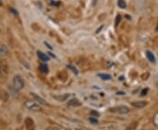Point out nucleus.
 <instances>
[{
	"instance_id": "412c9836",
	"label": "nucleus",
	"mask_w": 158,
	"mask_h": 130,
	"mask_svg": "<svg viewBox=\"0 0 158 130\" xmlns=\"http://www.w3.org/2000/svg\"><path fill=\"white\" fill-rule=\"evenodd\" d=\"M11 13H13L15 16H18V15H19V13L17 12V11H16L15 9H13V8H11Z\"/></svg>"
},
{
	"instance_id": "6e6552de",
	"label": "nucleus",
	"mask_w": 158,
	"mask_h": 130,
	"mask_svg": "<svg viewBox=\"0 0 158 130\" xmlns=\"http://www.w3.org/2000/svg\"><path fill=\"white\" fill-rule=\"evenodd\" d=\"M70 96H71L70 94H62V95H56V96H54V98H55L56 100H57L58 101L63 102L66 101Z\"/></svg>"
},
{
	"instance_id": "bb28decb",
	"label": "nucleus",
	"mask_w": 158,
	"mask_h": 130,
	"mask_svg": "<svg viewBox=\"0 0 158 130\" xmlns=\"http://www.w3.org/2000/svg\"><path fill=\"white\" fill-rule=\"evenodd\" d=\"M0 33H1V29H0Z\"/></svg>"
},
{
	"instance_id": "0eeeda50",
	"label": "nucleus",
	"mask_w": 158,
	"mask_h": 130,
	"mask_svg": "<svg viewBox=\"0 0 158 130\" xmlns=\"http://www.w3.org/2000/svg\"><path fill=\"white\" fill-rule=\"evenodd\" d=\"M146 56H147V59L149 60V62L150 63L155 64V63L156 62V56H155V54H154L151 51H149V50L146 51Z\"/></svg>"
},
{
	"instance_id": "9d476101",
	"label": "nucleus",
	"mask_w": 158,
	"mask_h": 130,
	"mask_svg": "<svg viewBox=\"0 0 158 130\" xmlns=\"http://www.w3.org/2000/svg\"><path fill=\"white\" fill-rule=\"evenodd\" d=\"M9 52L7 46L5 45H0V57H6Z\"/></svg>"
},
{
	"instance_id": "2eb2a0df",
	"label": "nucleus",
	"mask_w": 158,
	"mask_h": 130,
	"mask_svg": "<svg viewBox=\"0 0 158 130\" xmlns=\"http://www.w3.org/2000/svg\"><path fill=\"white\" fill-rule=\"evenodd\" d=\"M117 4H118V6L120 9H125V8L127 7L126 2H125L124 0H118Z\"/></svg>"
},
{
	"instance_id": "f257e3e1",
	"label": "nucleus",
	"mask_w": 158,
	"mask_h": 130,
	"mask_svg": "<svg viewBox=\"0 0 158 130\" xmlns=\"http://www.w3.org/2000/svg\"><path fill=\"white\" fill-rule=\"evenodd\" d=\"M12 86L16 91H19L24 88L25 86V80L20 75H14L12 79Z\"/></svg>"
},
{
	"instance_id": "f3484780",
	"label": "nucleus",
	"mask_w": 158,
	"mask_h": 130,
	"mask_svg": "<svg viewBox=\"0 0 158 130\" xmlns=\"http://www.w3.org/2000/svg\"><path fill=\"white\" fill-rule=\"evenodd\" d=\"M148 87H146V88H143L141 92V96H145V95L148 94Z\"/></svg>"
},
{
	"instance_id": "4468645a",
	"label": "nucleus",
	"mask_w": 158,
	"mask_h": 130,
	"mask_svg": "<svg viewBox=\"0 0 158 130\" xmlns=\"http://www.w3.org/2000/svg\"><path fill=\"white\" fill-rule=\"evenodd\" d=\"M153 124L158 128V112H156L153 116Z\"/></svg>"
},
{
	"instance_id": "393cba45",
	"label": "nucleus",
	"mask_w": 158,
	"mask_h": 130,
	"mask_svg": "<svg viewBox=\"0 0 158 130\" xmlns=\"http://www.w3.org/2000/svg\"><path fill=\"white\" fill-rule=\"evenodd\" d=\"M2 4V0H0V5Z\"/></svg>"
},
{
	"instance_id": "39448f33",
	"label": "nucleus",
	"mask_w": 158,
	"mask_h": 130,
	"mask_svg": "<svg viewBox=\"0 0 158 130\" xmlns=\"http://www.w3.org/2000/svg\"><path fill=\"white\" fill-rule=\"evenodd\" d=\"M147 101H136L131 102V105L136 108H143L147 106Z\"/></svg>"
},
{
	"instance_id": "423d86ee",
	"label": "nucleus",
	"mask_w": 158,
	"mask_h": 130,
	"mask_svg": "<svg viewBox=\"0 0 158 130\" xmlns=\"http://www.w3.org/2000/svg\"><path fill=\"white\" fill-rule=\"evenodd\" d=\"M8 74V70L6 66L0 60V78H5Z\"/></svg>"
},
{
	"instance_id": "9b49d317",
	"label": "nucleus",
	"mask_w": 158,
	"mask_h": 130,
	"mask_svg": "<svg viewBox=\"0 0 158 130\" xmlns=\"http://www.w3.org/2000/svg\"><path fill=\"white\" fill-rule=\"evenodd\" d=\"M37 54H38V57H39L40 59L42 60L43 62H47V61L49 60V57L48 56V55H46L45 53H43V52H38Z\"/></svg>"
},
{
	"instance_id": "6ab92c4d",
	"label": "nucleus",
	"mask_w": 158,
	"mask_h": 130,
	"mask_svg": "<svg viewBox=\"0 0 158 130\" xmlns=\"http://www.w3.org/2000/svg\"><path fill=\"white\" fill-rule=\"evenodd\" d=\"M90 115H91V117H95L96 118V116L98 117L99 115V113L96 112V111H90Z\"/></svg>"
},
{
	"instance_id": "f8f14e48",
	"label": "nucleus",
	"mask_w": 158,
	"mask_h": 130,
	"mask_svg": "<svg viewBox=\"0 0 158 130\" xmlns=\"http://www.w3.org/2000/svg\"><path fill=\"white\" fill-rule=\"evenodd\" d=\"M40 71L41 73H43V74H48V71H49L48 65H46V64H41V65L40 66Z\"/></svg>"
},
{
	"instance_id": "5701e85b",
	"label": "nucleus",
	"mask_w": 158,
	"mask_h": 130,
	"mask_svg": "<svg viewBox=\"0 0 158 130\" xmlns=\"http://www.w3.org/2000/svg\"><path fill=\"white\" fill-rule=\"evenodd\" d=\"M117 94H124V93H122V92H118V93H117Z\"/></svg>"
},
{
	"instance_id": "dca6fc26",
	"label": "nucleus",
	"mask_w": 158,
	"mask_h": 130,
	"mask_svg": "<svg viewBox=\"0 0 158 130\" xmlns=\"http://www.w3.org/2000/svg\"><path fill=\"white\" fill-rule=\"evenodd\" d=\"M89 121H90L91 124L93 125L98 124V120L97 118H95V117H90V118H89Z\"/></svg>"
},
{
	"instance_id": "a878e982",
	"label": "nucleus",
	"mask_w": 158,
	"mask_h": 130,
	"mask_svg": "<svg viewBox=\"0 0 158 130\" xmlns=\"http://www.w3.org/2000/svg\"><path fill=\"white\" fill-rule=\"evenodd\" d=\"M75 130H83V129H79V128H77V129H75Z\"/></svg>"
},
{
	"instance_id": "ddd939ff",
	"label": "nucleus",
	"mask_w": 158,
	"mask_h": 130,
	"mask_svg": "<svg viewBox=\"0 0 158 130\" xmlns=\"http://www.w3.org/2000/svg\"><path fill=\"white\" fill-rule=\"evenodd\" d=\"M98 77L101 79L104 80H109V79H112V76L108 74H98Z\"/></svg>"
},
{
	"instance_id": "cd10ccee",
	"label": "nucleus",
	"mask_w": 158,
	"mask_h": 130,
	"mask_svg": "<svg viewBox=\"0 0 158 130\" xmlns=\"http://www.w3.org/2000/svg\"><path fill=\"white\" fill-rule=\"evenodd\" d=\"M157 88H158V84H157Z\"/></svg>"
},
{
	"instance_id": "4be33fe9",
	"label": "nucleus",
	"mask_w": 158,
	"mask_h": 130,
	"mask_svg": "<svg viewBox=\"0 0 158 130\" xmlns=\"http://www.w3.org/2000/svg\"><path fill=\"white\" fill-rule=\"evenodd\" d=\"M45 45H47V46H48V48H49V49H51V50H52V49H53V48H52V47H51L50 45H48V43H47V42H45Z\"/></svg>"
},
{
	"instance_id": "20e7f679",
	"label": "nucleus",
	"mask_w": 158,
	"mask_h": 130,
	"mask_svg": "<svg viewBox=\"0 0 158 130\" xmlns=\"http://www.w3.org/2000/svg\"><path fill=\"white\" fill-rule=\"evenodd\" d=\"M32 96L34 98V100L36 102H38L40 105H43V106H48V104L47 103L45 100L43 99V98H41L40 96H39L38 94H32Z\"/></svg>"
},
{
	"instance_id": "1a4fd4ad",
	"label": "nucleus",
	"mask_w": 158,
	"mask_h": 130,
	"mask_svg": "<svg viewBox=\"0 0 158 130\" xmlns=\"http://www.w3.org/2000/svg\"><path fill=\"white\" fill-rule=\"evenodd\" d=\"M67 105H68V107H78L81 105V102L79 101L77 99H71L69 101Z\"/></svg>"
},
{
	"instance_id": "c85d7f7f",
	"label": "nucleus",
	"mask_w": 158,
	"mask_h": 130,
	"mask_svg": "<svg viewBox=\"0 0 158 130\" xmlns=\"http://www.w3.org/2000/svg\"><path fill=\"white\" fill-rule=\"evenodd\" d=\"M141 130H145V129H141Z\"/></svg>"
},
{
	"instance_id": "b1692460",
	"label": "nucleus",
	"mask_w": 158,
	"mask_h": 130,
	"mask_svg": "<svg viewBox=\"0 0 158 130\" xmlns=\"http://www.w3.org/2000/svg\"><path fill=\"white\" fill-rule=\"evenodd\" d=\"M156 31L158 32V23H157V25H156Z\"/></svg>"
},
{
	"instance_id": "aec40b11",
	"label": "nucleus",
	"mask_w": 158,
	"mask_h": 130,
	"mask_svg": "<svg viewBox=\"0 0 158 130\" xmlns=\"http://www.w3.org/2000/svg\"><path fill=\"white\" fill-rule=\"evenodd\" d=\"M120 20H121V17H120V15H118L117 17H116V22H115V25H116V26L118 25V23L120 22Z\"/></svg>"
},
{
	"instance_id": "c756f323",
	"label": "nucleus",
	"mask_w": 158,
	"mask_h": 130,
	"mask_svg": "<svg viewBox=\"0 0 158 130\" xmlns=\"http://www.w3.org/2000/svg\"><path fill=\"white\" fill-rule=\"evenodd\" d=\"M54 130H57V129H54Z\"/></svg>"
},
{
	"instance_id": "f03ea898",
	"label": "nucleus",
	"mask_w": 158,
	"mask_h": 130,
	"mask_svg": "<svg viewBox=\"0 0 158 130\" xmlns=\"http://www.w3.org/2000/svg\"><path fill=\"white\" fill-rule=\"evenodd\" d=\"M24 107L27 110L33 111V112H40L41 111L40 105L36 103L35 101H26L24 102Z\"/></svg>"
},
{
	"instance_id": "7ed1b4c3",
	"label": "nucleus",
	"mask_w": 158,
	"mask_h": 130,
	"mask_svg": "<svg viewBox=\"0 0 158 130\" xmlns=\"http://www.w3.org/2000/svg\"><path fill=\"white\" fill-rule=\"evenodd\" d=\"M109 112L118 113V114H127L130 112V109L127 106H117L109 108Z\"/></svg>"
},
{
	"instance_id": "a211bd4d",
	"label": "nucleus",
	"mask_w": 158,
	"mask_h": 130,
	"mask_svg": "<svg viewBox=\"0 0 158 130\" xmlns=\"http://www.w3.org/2000/svg\"><path fill=\"white\" fill-rule=\"evenodd\" d=\"M68 68L69 69H70V70H71L75 74H78V71L77 70V68H75L74 67H72V66H68Z\"/></svg>"
}]
</instances>
